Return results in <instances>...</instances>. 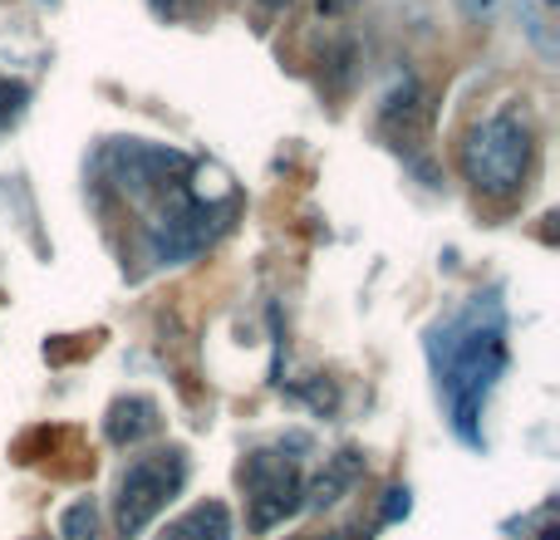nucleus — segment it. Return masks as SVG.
Instances as JSON below:
<instances>
[{"label":"nucleus","mask_w":560,"mask_h":540,"mask_svg":"<svg viewBox=\"0 0 560 540\" xmlns=\"http://www.w3.org/2000/svg\"><path fill=\"white\" fill-rule=\"evenodd\" d=\"M118 177H124L128 192H153V187H177L187 177V157L173 148H148V143H124L114 153Z\"/></svg>","instance_id":"nucleus-6"},{"label":"nucleus","mask_w":560,"mask_h":540,"mask_svg":"<svg viewBox=\"0 0 560 540\" xmlns=\"http://www.w3.org/2000/svg\"><path fill=\"white\" fill-rule=\"evenodd\" d=\"M163 540H232V512H226V502H202L187 516H177Z\"/></svg>","instance_id":"nucleus-9"},{"label":"nucleus","mask_w":560,"mask_h":540,"mask_svg":"<svg viewBox=\"0 0 560 540\" xmlns=\"http://www.w3.org/2000/svg\"><path fill=\"white\" fill-rule=\"evenodd\" d=\"M349 0H319V10H345Z\"/></svg>","instance_id":"nucleus-15"},{"label":"nucleus","mask_w":560,"mask_h":540,"mask_svg":"<svg viewBox=\"0 0 560 540\" xmlns=\"http://www.w3.org/2000/svg\"><path fill=\"white\" fill-rule=\"evenodd\" d=\"M222 216H226V207H207V202H183V207H173V212L158 222V232H153L158 261H187V256H197V251H202V246L226 226Z\"/></svg>","instance_id":"nucleus-5"},{"label":"nucleus","mask_w":560,"mask_h":540,"mask_svg":"<svg viewBox=\"0 0 560 540\" xmlns=\"http://www.w3.org/2000/svg\"><path fill=\"white\" fill-rule=\"evenodd\" d=\"M516 15H522V30L536 39V49H541L546 59H556V39H551V30H546V20L536 15V5H516Z\"/></svg>","instance_id":"nucleus-11"},{"label":"nucleus","mask_w":560,"mask_h":540,"mask_svg":"<svg viewBox=\"0 0 560 540\" xmlns=\"http://www.w3.org/2000/svg\"><path fill=\"white\" fill-rule=\"evenodd\" d=\"M104 433H108V443L114 447H138L143 437L158 433V403L153 398H143V394L118 398V403L108 408V418H104Z\"/></svg>","instance_id":"nucleus-8"},{"label":"nucleus","mask_w":560,"mask_h":540,"mask_svg":"<svg viewBox=\"0 0 560 540\" xmlns=\"http://www.w3.org/2000/svg\"><path fill=\"white\" fill-rule=\"evenodd\" d=\"M447 364L438 384L447 388V403H453V427L463 443H477V413H482V398L492 388V378L502 374L506 364V349H502V309L487 305L482 319V300L447 329Z\"/></svg>","instance_id":"nucleus-1"},{"label":"nucleus","mask_w":560,"mask_h":540,"mask_svg":"<svg viewBox=\"0 0 560 540\" xmlns=\"http://www.w3.org/2000/svg\"><path fill=\"white\" fill-rule=\"evenodd\" d=\"M497 5H502V0H457V10H463L467 20H492Z\"/></svg>","instance_id":"nucleus-12"},{"label":"nucleus","mask_w":560,"mask_h":540,"mask_svg":"<svg viewBox=\"0 0 560 540\" xmlns=\"http://www.w3.org/2000/svg\"><path fill=\"white\" fill-rule=\"evenodd\" d=\"M59 540H98V506L94 502H74L59 516Z\"/></svg>","instance_id":"nucleus-10"},{"label":"nucleus","mask_w":560,"mask_h":540,"mask_svg":"<svg viewBox=\"0 0 560 540\" xmlns=\"http://www.w3.org/2000/svg\"><path fill=\"white\" fill-rule=\"evenodd\" d=\"M187 482V453L183 447H158L143 453L138 462H128V472L118 477V496H114V526L124 540L143 536L153 526V516L183 492Z\"/></svg>","instance_id":"nucleus-3"},{"label":"nucleus","mask_w":560,"mask_h":540,"mask_svg":"<svg viewBox=\"0 0 560 540\" xmlns=\"http://www.w3.org/2000/svg\"><path fill=\"white\" fill-rule=\"evenodd\" d=\"M148 5H153V15H158V20H177V15L187 10L183 0H148Z\"/></svg>","instance_id":"nucleus-14"},{"label":"nucleus","mask_w":560,"mask_h":540,"mask_svg":"<svg viewBox=\"0 0 560 540\" xmlns=\"http://www.w3.org/2000/svg\"><path fill=\"white\" fill-rule=\"evenodd\" d=\"M364 477V453L359 447H345V453L325 457V467H319V477L310 482L305 492V506H315V512H325V506H335L339 496L354 492V482Z\"/></svg>","instance_id":"nucleus-7"},{"label":"nucleus","mask_w":560,"mask_h":540,"mask_svg":"<svg viewBox=\"0 0 560 540\" xmlns=\"http://www.w3.org/2000/svg\"><path fill=\"white\" fill-rule=\"evenodd\" d=\"M242 486H246V521L256 536L276 531L280 521L305 506V486H300L295 462H285L280 453H252L242 462Z\"/></svg>","instance_id":"nucleus-4"},{"label":"nucleus","mask_w":560,"mask_h":540,"mask_svg":"<svg viewBox=\"0 0 560 540\" xmlns=\"http://www.w3.org/2000/svg\"><path fill=\"white\" fill-rule=\"evenodd\" d=\"M541 5H560V0H541Z\"/></svg>","instance_id":"nucleus-17"},{"label":"nucleus","mask_w":560,"mask_h":540,"mask_svg":"<svg viewBox=\"0 0 560 540\" xmlns=\"http://www.w3.org/2000/svg\"><path fill=\"white\" fill-rule=\"evenodd\" d=\"M398 516H408V486H394L384 502V521H398Z\"/></svg>","instance_id":"nucleus-13"},{"label":"nucleus","mask_w":560,"mask_h":540,"mask_svg":"<svg viewBox=\"0 0 560 540\" xmlns=\"http://www.w3.org/2000/svg\"><path fill=\"white\" fill-rule=\"evenodd\" d=\"M295 540H310V536H295Z\"/></svg>","instance_id":"nucleus-18"},{"label":"nucleus","mask_w":560,"mask_h":540,"mask_svg":"<svg viewBox=\"0 0 560 540\" xmlns=\"http://www.w3.org/2000/svg\"><path fill=\"white\" fill-rule=\"evenodd\" d=\"M532 167V124L522 108H497L492 118L472 124L463 143V173L482 197H516Z\"/></svg>","instance_id":"nucleus-2"},{"label":"nucleus","mask_w":560,"mask_h":540,"mask_svg":"<svg viewBox=\"0 0 560 540\" xmlns=\"http://www.w3.org/2000/svg\"><path fill=\"white\" fill-rule=\"evenodd\" d=\"M261 5H266V10H285L290 0H261Z\"/></svg>","instance_id":"nucleus-16"}]
</instances>
